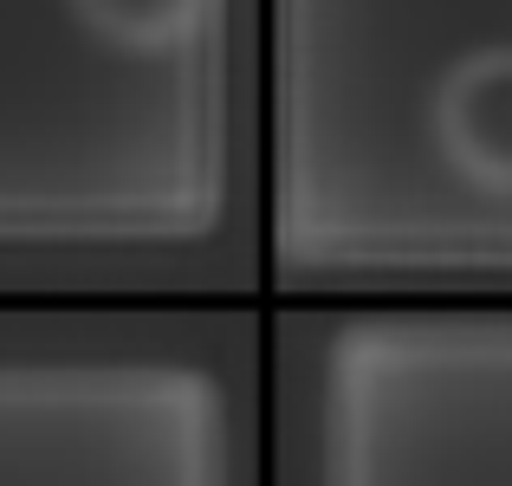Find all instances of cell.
I'll use <instances>...</instances> for the list:
<instances>
[{
  "instance_id": "2",
  "label": "cell",
  "mask_w": 512,
  "mask_h": 486,
  "mask_svg": "<svg viewBox=\"0 0 512 486\" xmlns=\"http://www.w3.org/2000/svg\"><path fill=\"white\" fill-rule=\"evenodd\" d=\"M72 13L85 20V33L130 46V52L182 46L201 26V0H72Z\"/></svg>"
},
{
  "instance_id": "1",
  "label": "cell",
  "mask_w": 512,
  "mask_h": 486,
  "mask_svg": "<svg viewBox=\"0 0 512 486\" xmlns=\"http://www.w3.org/2000/svg\"><path fill=\"white\" fill-rule=\"evenodd\" d=\"M435 137L454 175L512 195V46L467 52L435 91Z\"/></svg>"
}]
</instances>
